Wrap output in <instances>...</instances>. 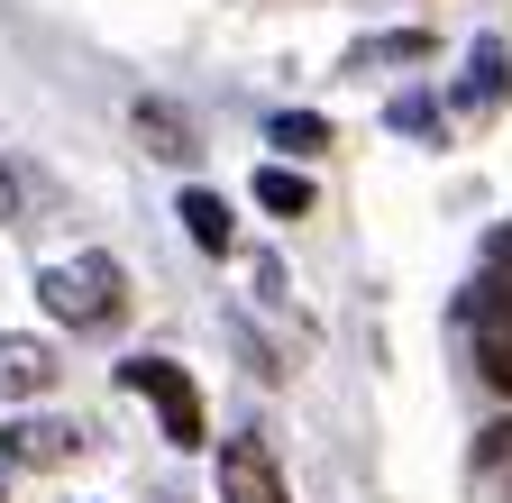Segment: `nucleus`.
<instances>
[{"label": "nucleus", "mask_w": 512, "mask_h": 503, "mask_svg": "<svg viewBox=\"0 0 512 503\" xmlns=\"http://www.w3.org/2000/svg\"><path fill=\"white\" fill-rule=\"evenodd\" d=\"M37 302L55 311V321H74V330H110L119 311H128V275H119V257H64V266H46L37 275Z\"/></svg>", "instance_id": "f257e3e1"}, {"label": "nucleus", "mask_w": 512, "mask_h": 503, "mask_svg": "<svg viewBox=\"0 0 512 503\" xmlns=\"http://www.w3.org/2000/svg\"><path fill=\"white\" fill-rule=\"evenodd\" d=\"M119 385L156 403V421H165L174 449H202V394H192V375H183L174 357H128V366H119Z\"/></svg>", "instance_id": "f03ea898"}, {"label": "nucleus", "mask_w": 512, "mask_h": 503, "mask_svg": "<svg viewBox=\"0 0 512 503\" xmlns=\"http://www.w3.org/2000/svg\"><path fill=\"white\" fill-rule=\"evenodd\" d=\"M220 503H293L266 439H229V449H220Z\"/></svg>", "instance_id": "7ed1b4c3"}, {"label": "nucleus", "mask_w": 512, "mask_h": 503, "mask_svg": "<svg viewBox=\"0 0 512 503\" xmlns=\"http://www.w3.org/2000/svg\"><path fill=\"white\" fill-rule=\"evenodd\" d=\"M55 385V348L46 339H0V403H37Z\"/></svg>", "instance_id": "20e7f679"}, {"label": "nucleus", "mask_w": 512, "mask_h": 503, "mask_svg": "<svg viewBox=\"0 0 512 503\" xmlns=\"http://www.w3.org/2000/svg\"><path fill=\"white\" fill-rule=\"evenodd\" d=\"M503 92H512V55H503V37H476L467 83H458V110H494Z\"/></svg>", "instance_id": "39448f33"}, {"label": "nucleus", "mask_w": 512, "mask_h": 503, "mask_svg": "<svg viewBox=\"0 0 512 503\" xmlns=\"http://www.w3.org/2000/svg\"><path fill=\"white\" fill-rule=\"evenodd\" d=\"M64 449H74L64 421H10V430H0V458H10V467H55Z\"/></svg>", "instance_id": "423d86ee"}, {"label": "nucleus", "mask_w": 512, "mask_h": 503, "mask_svg": "<svg viewBox=\"0 0 512 503\" xmlns=\"http://www.w3.org/2000/svg\"><path fill=\"white\" fill-rule=\"evenodd\" d=\"M138 129H147V147H156L165 165H192V156H202V147H192V119L165 110V101H138Z\"/></svg>", "instance_id": "0eeeda50"}, {"label": "nucleus", "mask_w": 512, "mask_h": 503, "mask_svg": "<svg viewBox=\"0 0 512 503\" xmlns=\"http://www.w3.org/2000/svg\"><path fill=\"white\" fill-rule=\"evenodd\" d=\"M375 65H430V37L421 28H394V37H366L348 55V74H375Z\"/></svg>", "instance_id": "6e6552de"}, {"label": "nucleus", "mask_w": 512, "mask_h": 503, "mask_svg": "<svg viewBox=\"0 0 512 503\" xmlns=\"http://www.w3.org/2000/svg\"><path fill=\"white\" fill-rule=\"evenodd\" d=\"M183 229H192V247H211V257H220V247H229V202L192 183V193H183Z\"/></svg>", "instance_id": "1a4fd4ad"}, {"label": "nucleus", "mask_w": 512, "mask_h": 503, "mask_svg": "<svg viewBox=\"0 0 512 503\" xmlns=\"http://www.w3.org/2000/svg\"><path fill=\"white\" fill-rule=\"evenodd\" d=\"M256 202H266L275 220H302V211H311V183H302L293 165H266V174H256Z\"/></svg>", "instance_id": "9d476101"}, {"label": "nucleus", "mask_w": 512, "mask_h": 503, "mask_svg": "<svg viewBox=\"0 0 512 503\" xmlns=\"http://www.w3.org/2000/svg\"><path fill=\"white\" fill-rule=\"evenodd\" d=\"M467 311L485 321V339H512V266H494V275L476 284V302H467Z\"/></svg>", "instance_id": "9b49d317"}, {"label": "nucleus", "mask_w": 512, "mask_h": 503, "mask_svg": "<svg viewBox=\"0 0 512 503\" xmlns=\"http://www.w3.org/2000/svg\"><path fill=\"white\" fill-rule=\"evenodd\" d=\"M266 138H275L284 156H320V147H330V119H320V110H284Z\"/></svg>", "instance_id": "f8f14e48"}, {"label": "nucleus", "mask_w": 512, "mask_h": 503, "mask_svg": "<svg viewBox=\"0 0 512 503\" xmlns=\"http://www.w3.org/2000/svg\"><path fill=\"white\" fill-rule=\"evenodd\" d=\"M476 357H485V385H494V394H512V339H485Z\"/></svg>", "instance_id": "ddd939ff"}, {"label": "nucleus", "mask_w": 512, "mask_h": 503, "mask_svg": "<svg viewBox=\"0 0 512 503\" xmlns=\"http://www.w3.org/2000/svg\"><path fill=\"white\" fill-rule=\"evenodd\" d=\"M0 220H19V174L0 165Z\"/></svg>", "instance_id": "4468645a"}, {"label": "nucleus", "mask_w": 512, "mask_h": 503, "mask_svg": "<svg viewBox=\"0 0 512 503\" xmlns=\"http://www.w3.org/2000/svg\"><path fill=\"white\" fill-rule=\"evenodd\" d=\"M485 257H494V266H512V229H494V238H485Z\"/></svg>", "instance_id": "2eb2a0df"}, {"label": "nucleus", "mask_w": 512, "mask_h": 503, "mask_svg": "<svg viewBox=\"0 0 512 503\" xmlns=\"http://www.w3.org/2000/svg\"><path fill=\"white\" fill-rule=\"evenodd\" d=\"M0 485H10V476H0Z\"/></svg>", "instance_id": "dca6fc26"}]
</instances>
